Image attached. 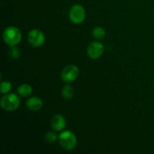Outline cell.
Wrapping results in <instances>:
<instances>
[{"instance_id": "cell-8", "label": "cell", "mask_w": 154, "mask_h": 154, "mask_svg": "<svg viewBox=\"0 0 154 154\" xmlns=\"http://www.w3.org/2000/svg\"><path fill=\"white\" fill-rule=\"evenodd\" d=\"M66 120L64 117L60 114H57L54 116L51 121V125H52L53 129H55L56 131H62L66 127Z\"/></svg>"}, {"instance_id": "cell-15", "label": "cell", "mask_w": 154, "mask_h": 154, "mask_svg": "<svg viewBox=\"0 0 154 154\" xmlns=\"http://www.w3.org/2000/svg\"><path fill=\"white\" fill-rule=\"evenodd\" d=\"M57 138H59V137L53 132H48L45 135V139L48 143H54V141H57Z\"/></svg>"}, {"instance_id": "cell-13", "label": "cell", "mask_w": 154, "mask_h": 154, "mask_svg": "<svg viewBox=\"0 0 154 154\" xmlns=\"http://www.w3.org/2000/svg\"><path fill=\"white\" fill-rule=\"evenodd\" d=\"M11 90V84L9 81H2L1 83V87H0V91L2 93H8Z\"/></svg>"}, {"instance_id": "cell-11", "label": "cell", "mask_w": 154, "mask_h": 154, "mask_svg": "<svg viewBox=\"0 0 154 154\" xmlns=\"http://www.w3.org/2000/svg\"><path fill=\"white\" fill-rule=\"evenodd\" d=\"M62 94L64 99H70L74 96V89L70 85H66L63 87Z\"/></svg>"}, {"instance_id": "cell-7", "label": "cell", "mask_w": 154, "mask_h": 154, "mask_svg": "<svg viewBox=\"0 0 154 154\" xmlns=\"http://www.w3.org/2000/svg\"><path fill=\"white\" fill-rule=\"evenodd\" d=\"M104 53V45L98 42H93L87 48V55L93 60L100 58Z\"/></svg>"}, {"instance_id": "cell-9", "label": "cell", "mask_w": 154, "mask_h": 154, "mask_svg": "<svg viewBox=\"0 0 154 154\" xmlns=\"http://www.w3.org/2000/svg\"><path fill=\"white\" fill-rule=\"evenodd\" d=\"M42 106L43 102L38 97H32L26 101V107L32 111H39Z\"/></svg>"}, {"instance_id": "cell-6", "label": "cell", "mask_w": 154, "mask_h": 154, "mask_svg": "<svg viewBox=\"0 0 154 154\" xmlns=\"http://www.w3.org/2000/svg\"><path fill=\"white\" fill-rule=\"evenodd\" d=\"M28 41L33 47L39 48L45 43V37L44 33L38 29H32L29 32Z\"/></svg>"}, {"instance_id": "cell-5", "label": "cell", "mask_w": 154, "mask_h": 154, "mask_svg": "<svg viewBox=\"0 0 154 154\" xmlns=\"http://www.w3.org/2000/svg\"><path fill=\"white\" fill-rule=\"evenodd\" d=\"M79 69L75 65H69L62 72V79L66 83H72L78 78Z\"/></svg>"}, {"instance_id": "cell-14", "label": "cell", "mask_w": 154, "mask_h": 154, "mask_svg": "<svg viewBox=\"0 0 154 154\" xmlns=\"http://www.w3.org/2000/svg\"><path fill=\"white\" fill-rule=\"evenodd\" d=\"M11 57L13 59H18L20 56V51L19 48H16L15 46L11 47V49L10 50V52H9Z\"/></svg>"}, {"instance_id": "cell-2", "label": "cell", "mask_w": 154, "mask_h": 154, "mask_svg": "<svg viewBox=\"0 0 154 154\" xmlns=\"http://www.w3.org/2000/svg\"><path fill=\"white\" fill-rule=\"evenodd\" d=\"M60 144L65 150H72L76 147L77 138L75 134L70 131H64L59 135Z\"/></svg>"}, {"instance_id": "cell-10", "label": "cell", "mask_w": 154, "mask_h": 154, "mask_svg": "<svg viewBox=\"0 0 154 154\" xmlns=\"http://www.w3.org/2000/svg\"><path fill=\"white\" fill-rule=\"evenodd\" d=\"M17 93L20 96L26 97L32 93V88L29 84H22L18 87Z\"/></svg>"}, {"instance_id": "cell-3", "label": "cell", "mask_w": 154, "mask_h": 154, "mask_svg": "<svg viewBox=\"0 0 154 154\" xmlns=\"http://www.w3.org/2000/svg\"><path fill=\"white\" fill-rule=\"evenodd\" d=\"M20 104L18 96L14 93L5 95L1 99V106L7 111H12L17 109Z\"/></svg>"}, {"instance_id": "cell-12", "label": "cell", "mask_w": 154, "mask_h": 154, "mask_svg": "<svg viewBox=\"0 0 154 154\" xmlns=\"http://www.w3.org/2000/svg\"><path fill=\"white\" fill-rule=\"evenodd\" d=\"M93 35L96 39H102L105 36V31L102 27L96 26L93 30Z\"/></svg>"}, {"instance_id": "cell-1", "label": "cell", "mask_w": 154, "mask_h": 154, "mask_svg": "<svg viewBox=\"0 0 154 154\" xmlns=\"http://www.w3.org/2000/svg\"><path fill=\"white\" fill-rule=\"evenodd\" d=\"M3 38L5 42L9 46H16L20 42L22 35L18 28L15 26H9L5 29L3 32Z\"/></svg>"}, {"instance_id": "cell-4", "label": "cell", "mask_w": 154, "mask_h": 154, "mask_svg": "<svg viewBox=\"0 0 154 154\" xmlns=\"http://www.w3.org/2000/svg\"><path fill=\"white\" fill-rule=\"evenodd\" d=\"M69 17L74 23H82L86 17V12L84 7L78 4L72 6L69 11Z\"/></svg>"}]
</instances>
